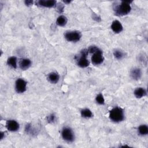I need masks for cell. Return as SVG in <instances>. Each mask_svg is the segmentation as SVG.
<instances>
[{
    "label": "cell",
    "mask_w": 148,
    "mask_h": 148,
    "mask_svg": "<svg viewBox=\"0 0 148 148\" xmlns=\"http://www.w3.org/2000/svg\"><path fill=\"white\" fill-rule=\"evenodd\" d=\"M109 119L114 123L122 121L124 119L123 109L118 106L112 108L109 112Z\"/></svg>",
    "instance_id": "obj_1"
},
{
    "label": "cell",
    "mask_w": 148,
    "mask_h": 148,
    "mask_svg": "<svg viewBox=\"0 0 148 148\" xmlns=\"http://www.w3.org/2000/svg\"><path fill=\"white\" fill-rule=\"evenodd\" d=\"M129 1H122L121 3L116 8V14L118 16H124L128 14L131 10Z\"/></svg>",
    "instance_id": "obj_2"
},
{
    "label": "cell",
    "mask_w": 148,
    "mask_h": 148,
    "mask_svg": "<svg viewBox=\"0 0 148 148\" xmlns=\"http://www.w3.org/2000/svg\"><path fill=\"white\" fill-rule=\"evenodd\" d=\"M65 38L69 42H76L79 41L82 35L81 33L77 31H68L66 32L64 34Z\"/></svg>",
    "instance_id": "obj_3"
},
{
    "label": "cell",
    "mask_w": 148,
    "mask_h": 148,
    "mask_svg": "<svg viewBox=\"0 0 148 148\" xmlns=\"http://www.w3.org/2000/svg\"><path fill=\"white\" fill-rule=\"evenodd\" d=\"M88 53L87 49H83L80 53V57L77 59V65L81 68H86L89 65V61L87 58Z\"/></svg>",
    "instance_id": "obj_4"
},
{
    "label": "cell",
    "mask_w": 148,
    "mask_h": 148,
    "mask_svg": "<svg viewBox=\"0 0 148 148\" xmlns=\"http://www.w3.org/2000/svg\"><path fill=\"white\" fill-rule=\"evenodd\" d=\"M61 135L63 139L68 142H72L75 139L74 133L69 127H64L62 129Z\"/></svg>",
    "instance_id": "obj_5"
},
{
    "label": "cell",
    "mask_w": 148,
    "mask_h": 148,
    "mask_svg": "<svg viewBox=\"0 0 148 148\" xmlns=\"http://www.w3.org/2000/svg\"><path fill=\"white\" fill-rule=\"evenodd\" d=\"M103 56L101 50L98 49L94 53L91 57V62L94 65H99L103 61Z\"/></svg>",
    "instance_id": "obj_6"
},
{
    "label": "cell",
    "mask_w": 148,
    "mask_h": 148,
    "mask_svg": "<svg viewBox=\"0 0 148 148\" xmlns=\"http://www.w3.org/2000/svg\"><path fill=\"white\" fill-rule=\"evenodd\" d=\"M27 82L23 79H18L16 81L15 89L18 93H23L26 90Z\"/></svg>",
    "instance_id": "obj_7"
},
{
    "label": "cell",
    "mask_w": 148,
    "mask_h": 148,
    "mask_svg": "<svg viewBox=\"0 0 148 148\" xmlns=\"http://www.w3.org/2000/svg\"><path fill=\"white\" fill-rule=\"evenodd\" d=\"M6 127L9 131L15 132L19 129V124L14 120H9L7 121Z\"/></svg>",
    "instance_id": "obj_8"
},
{
    "label": "cell",
    "mask_w": 148,
    "mask_h": 148,
    "mask_svg": "<svg viewBox=\"0 0 148 148\" xmlns=\"http://www.w3.org/2000/svg\"><path fill=\"white\" fill-rule=\"evenodd\" d=\"M111 28L114 33L118 34V33H120L122 31L123 25L119 21L114 20L112 23Z\"/></svg>",
    "instance_id": "obj_9"
},
{
    "label": "cell",
    "mask_w": 148,
    "mask_h": 148,
    "mask_svg": "<svg viewBox=\"0 0 148 148\" xmlns=\"http://www.w3.org/2000/svg\"><path fill=\"white\" fill-rule=\"evenodd\" d=\"M38 3L43 7L53 8L56 4V1L54 0H40L38 2Z\"/></svg>",
    "instance_id": "obj_10"
},
{
    "label": "cell",
    "mask_w": 148,
    "mask_h": 148,
    "mask_svg": "<svg viewBox=\"0 0 148 148\" xmlns=\"http://www.w3.org/2000/svg\"><path fill=\"white\" fill-rule=\"evenodd\" d=\"M130 76H131V77L134 80H137L139 79L142 76V71L140 69L138 68H135L132 69L131 71Z\"/></svg>",
    "instance_id": "obj_11"
},
{
    "label": "cell",
    "mask_w": 148,
    "mask_h": 148,
    "mask_svg": "<svg viewBox=\"0 0 148 148\" xmlns=\"http://www.w3.org/2000/svg\"><path fill=\"white\" fill-rule=\"evenodd\" d=\"M134 93L137 98H141L146 95V91L144 88L138 87L135 90Z\"/></svg>",
    "instance_id": "obj_12"
},
{
    "label": "cell",
    "mask_w": 148,
    "mask_h": 148,
    "mask_svg": "<svg viewBox=\"0 0 148 148\" xmlns=\"http://www.w3.org/2000/svg\"><path fill=\"white\" fill-rule=\"evenodd\" d=\"M31 65V61L29 59L24 58L20 62V68L22 70H26L29 68Z\"/></svg>",
    "instance_id": "obj_13"
},
{
    "label": "cell",
    "mask_w": 148,
    "mask_h": 148,
    "mask_svg": "<svg viewBox=\"0 0 148 148\" xmlns=\"http://www.w3.org/2000/svg\"><path fill=\"white\" fill-rule=\"evenodd\" d=\"M48 80L49 81L53 84H56L57 83L60 79V76L58 75V74L56 72H51L48 75Z\"/></svg>",
    "instance_id": "obj_14"
},
{
    "label": "cell",
    "mask_w": 148,
    "mask_h": 148,
    "mask_svg": "<svg viewBox=\"0 0 148 148\" xmlns=\"http://www.w3.org/2000/svg\"><path fill=\"white\" fill-rule=\"evenodd\" d=\"M67 23V18L65 16L61 15L59 17H58V18H57L56 20V24L61 27L64 26Z\"/></svg>",
    "instance_id": "obj_15"
},
{
    "label": "cell",
    "mask_w": 148,
    "mask_h": 148,
    "mask_svg": "<svg viewBox=\"0 0 148 148\" xmlns=\"http://www.w3.org/2000/svg\"><path fill=\"white\" fill-rule=\"evenodd\" d=\"M138 131L140 135H146L148 134V127L146 125L143 124L138 127Z\"/></svg>",
    "instance_id": "obj_16"
},
{
    "label": "cell",
    "mask_w": 148,
    "mask_h": 148,
    "mask_svg": "<svg viewBox=\"0 0 148 148\" xmlns=\"http://www.w3.org/2000/svg\"><path fill=\"white\" fill-rule=\"evenodd\" d=\"M7 64L13 68H17V58L16 57H10L7 60Z\"/></svg>",
    "instance_id": "obj_17"
},
{
    "label": "cell",
    "mask_w": 148,
    "mask_h": 148,
    "mask_svg": "<svg viewBox=\"0 0 148 148\" xmlns=\"http://www.w3.org/2000/svg\"><path fill=\"white\" fill-rule=\"evenodd\" d=\"M81 116L84 118H90L92 116V113L89 109L86 108L81 110Z\"/></svg>",
    "instance_id": "obj_18"
},
{
    "label": "cell",
    "mask_w": 148,
    "mask_h": 148,
    "mask_svg": "<svg viewBox=\"0 0 148 148\" xmlns=\"http://www.w3.org/2000/svg\"><path fill=\"white\" fill-rule=\"evenodd\" d=\"M113 55L116 59L121 60L124 56V53L120 50L116 49L113 51Z\"/></svg>",
    "instance_id": "obj_19"
},
{
    "label": "cell",
    "mask_w": 148,
    "mask_h": 148,
    "mask_svg": "<svg viewBox=\"0 0 148 148\" xmlns=\"http://www.w3.org/2000/svg\"><path fill=\"white\" fill-rule=\"evenodd\" d=\"M96 102L99 105H103L105 103V99L102 94H99L95 98Z\"/></svg>",
    "instance_id": "obj_20"
},
{
    "label": "cell",
    "mask_w": 148,
    "mask_h": 148,
    "mask_svg": "<svg viewBox=\"0 0 148 148\" xmlns=\"http://www.w3.org/2000/svg\"><path fill=\"white\" fill-rule=\"evenodd\" d=\"M55 116L53 114H51L47 117V121L49 123H52L55 120Z\"/></svg>",
    "instance_id": "obj_21"
},
{
    "label": "cell",
    "mask_w": 148,
    "mask_h": 148,
    "mask_svg": "<svg viewBox=\"0 0 148 148\" xmlns=\"http://www.w3.org/2000/svg\"><path fill=\"white\" fill-rule=\"evenodd\" d=\"M24 2H25V4L27 6H29V5H31L33 4V1H31V0H27Z\"/></svg>",
    "instance_id": "obj_22"
},
{
    "label": "cell",
    "mask_w": 148,
    "mask_h": 148,
    "mask_svg": "<svg viewBox=\"0 0 148 148\" xmlns=\"http://www.w3.org/2000/svg\"><path fill=\"white\" fill-rule=\"evenodd\" d=\"M63 9H64V6L62 5V4H60L58 5V12L61 13L62 11H63Z\"/></svg>",
    "instance_id": "obj_23"
},
{
    "label": "cell",
    "mask_w": 148,
    "mask_h": 148,
    "mask_svg": "<svg viewBox=\"0 0 148 148\" xmlns=\"http://www.w3.org/2000/svg\"><path fill=\"white\" fill-rule=\"evenodd\" d=\"M71 1H64V2L65 3H66V4H68V3H71Z\"/></svg>",
    "instance_id": "obj_24"
},
{
    "label": "cell",
    "mask_w": 148,
    "mask_h": 148,
    "mask_svg": "<svg viewBox=\"0 0 148 148\" xmlns=\"http://www.w3.org/2000/svg\"><path fill=\"white\" fill-rule=\"evenodd\" d=\"M3 134H4V133H3V132H1V139H3Z\"/></svg>",
    "instance_id": "obj_25"
}]
</instances>
